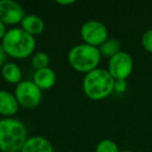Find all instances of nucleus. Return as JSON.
I'll return each mask as SVG.
<instances>
[{
    "label": "nucleus",
    "instance_id": "nucleus-1",
    "mask_svg": "<svg viewBox=\"0 0 152 152\" xmlns=\"http://www.w3.org/2000/svg\"><path fill=\"white\" fill-rule=\"evenodd\" d=\"M27 139V129L23 122L15 118L0 120L1 152H21Z\"/></svg>",
    "mask_w": 152,
    "mask_h": 152
},
{
    "label": "nucleus",
    "instance_id": "nucleus-2",
    "mask_svg": "<svg viewBox=\"0 0 152 152\" xmlns=\"http://www.w3.org/2000/svg\"><path fill=\"white\" fill-rule=\"evenodd\" d=\"M1 45L7 56L23 59L29 57L34 53L37 42L34 37L24 31L21 27H13L7 29Z\"/></svg>",
    "mask_w": 152,
    "mask_h": 152
},
{
    "label": "nucleus",
    "instance_id": "nucleus-3",
    "mask_svg": "<svg viewBox=\"0 0 152 152\" xmlns=\"http://www.w3.org/2000/svg\"><path fill=\"white\" fill-rule=\"evenodd\" d=\"M115 79L106 69L97 68L85 75L83 79V91L89 99L100 101L114 92Z\"/></svg>",
    "mask_w": 152,
    "mask_h": 152
},
{
    "label": "nucleus",
    "instance_id": "nucleus-4",
    "mask_svg": "<svg viewBox=\"0 0 152 152\" xmlns=\"http://www.w3.org/2000/svg\"><path fill=\"white\" fill-rule=\"evenodd\" d=\"M101 57L99 48L85 43L75 45L68 52V61L71 68L83 74L99 68Z\"/></svg>",
    "mask_w": 152,
    "mask_h": 152
},
{
    "label": "nucleus",
    "instance_id": "nucleus-5",
    "mask_svg": "<svg viewBox=\"0 0 152 152\" xmlns=\"http://www.w3.org/2000/svg\"><path fill=\"white\" fill-rule=\"evenodd\" d=\"M15 97L20 106L26 110H32L39 106L42 101V91L32 80H22L16 86Z\"/></svg>",
    "mask_w": 152,
    "mask_h": 152
},
{
    "label": "nucleus",
    "instance_id": "nucleus-6",
    "mask_svg": "<svg viewBox=\"0 0 152 152\" xmlns=\"http://www.w3.org/2000/svg\"><path fill=\"white\" fill-rule=\"evenodd\" d=\"M80 37L85 44L99 48L108 39V30L102 22L98 20H89L81 25Z\"/></svg>",
    "mask_w": 152,
    "mask_h": 152
},
{
    "label": "nucleus",
    "instance_id": "nucleus-7",
    "mask_svg": "<svg viewBox=\"0 0 152 152\" xmlns=\"http://www.w3.org/2000/svg\"><path fill=\"white\" fill-rule=\"evenodd\" d=\"M108 73L112 75L115 80L124 79L126 80L133 70V59L129 53L125 51H120L108 58L107 69Z\"/></svg>",
    "mask_w": 152,
    "mask_h": 152
},
{
    "label": "nucleus",
    "instance_id": "nucleus-8",
    "mask_svg": "<svg viewBox=\"0 0 152 152\" xmlns=\"http://www.w3.org/2000/svg\"><path fill=\"white\" fill-rule=\"evenodd\" d=\"M25 17L24 9L14 0H0V21L5 25L20 24Z\"/></svg>",
    "mask_w": 152,
    "mask_h": 152
},
{
    "label": "nucleus",
    "instance_id": "nucleus-9",
    "mask_svg": "<svg viewBox=\"0 0 152 152\" xmlns=\"http://www.w3.org/2000/svg\"><path fill=\"white\" fill-rule=\"evenodd\" d=\"M19 103L15 94L5 90H0V115L5 118H12L19 110Z\"/></svg>",
    "mask_w": 152,
    "mask_h": 152
},
{
    "label": "nucleus",
    "instance_id": "nucleus-10",
    "mask_svg": "<svg viewBox=\"0 0 152 152\" xmlns=\"http://www.w3.org/2000/svg\"><path fill=\"white\" fill-rule=\"evenodd\" d=\"M32 81L36 83V86L41 91L49 90L56 83V74L49 67L36 70L34 77H32Z\"/></svg>",
    "mask_w": 152,
    "mask_h": 152
},
{
    "label": "nucleus",
    "instance_id": "nucleus-11",
    "mask_svg": "<svg viewBox=\"0 0 152 152\" xmlns=\"http://www.w3.org/2000/svg\"><path fill=\"white\" fill-rule=\"evenodd\" d=\"M21 152H54V150L48 139L41 135H34L26 140Z\"/></svg>",
    "mask_w": 152,
    "mask_h": 152
},
{
    "label": "nucleus",
    "instance_id": "nucleus-12",
    "mask_svg": "<svg viewBox=\"0 0 152 152\" xmlns=\"http://www.w3.org/2000/svg\"><path fill=\"white\" fill-rule=\"evenodd\" d=\"M20 27L26 31L27 34H29L30 36L34 37L40 36L45 29V22L41 17H39L38 15H25V17L23 18V20L20 23Z\"/></svg>",
    "mask_w": 152,
    "mask_h": 152
},
{
    "label": "nucleus",
    "instance_id": "nucleus-13",
    "mask_svg": "<svg viewBox=\"0 0 152 152\" xmlns=\"http://www.w3.org/2000/svg\"><path fill=\"white\" fill-rule=\"evenodd\" d=\"M1 76L7 83L17 86L22 81V70L16 63L9 61L1 68Z\"/></svg>",
    "mask_w": 152,
    "mask_h": 152
},
{
    "label": "nucleus",
    "instance_id": "nucleus-14",
    "mask_svg": "<svg viewBox=\"0 0 152 152\" xmlns=\"http://www.w3.org/2000/svg\"><path fill=\"white\" fill-rule=\"evenodd\" d=\"M100 53L102 56L105 57H113L114 55H116L117 53H119L121 50V44L118 40L116 39H107L101 46L99 47Z\"/></svg>",
    "mask_w": 152,
    "mask_h": 152
},
{
    "label": "nucleus",
    "instance_id": "nucleus-15",
    "mask_svg": "<svg viewBox=\"0 0 152 152\" xmlns=\"http://www.w3.org/2000/svg\"><path fill=\"white\" fill-rule=\"evenodd\" d=\"M49 64H50V57H49V55L47 54L46 52L39 51V52L34 53V54L32 55L31 65L36 70L47 68L49 66Z\"/></svg>",
    "mask_w": 152,
    "mask_h": 152
},
{
    "label": "nucleus",
    "instance_id": "nucleus-16",
    "mask_svg": "<svg viewBox=\"0 0 152 152\" xmlns=\"http://www.w3.org/2000/svg\"><path fill=\"white\" fill-rule=\"evenodd\" d=\"M95 152H120V149L113 140L104 139L97 144Z\"/></svg>",
    "mask_w": 152,
    "mask_h": 152
},
{
    "label": "nucleus",
    "instance_id": "nucleus-17",
    "mask_svg": "<svg viewBox=\"0 0 152 152\" xmlns=\"http://www.w3.org/2000/svg\"><path fill=\"white\" fill-rule=\"evenodd\" d=\"M141 44L144 50L147 51L148 53H152V28L146 30L143 34L141 39Z\"/></svg>",
    "mask_w": 152,
    "mask_h": 152
},
{
    "label": "nucleus",
    "instance_id": "nucleus-18",
    "mask_svg": "<svg viewBox=\"0 0 152 152\" xmlns=\"http://www.w3.org/2000/svg\"><path fill=\"white\" fill-rule=\"evenodd\" d=\"M127 90V81L124 79H118L115 80V86H114V92H117L119 94L125 93Z\"/></svg>",
    "mask_w": 152,
    "mask_h": 152
},
{
    "label": "nucleus",
    "instance_id": "nucleus-19",
    "mask_svg": "<svg viewBox=\"0 0 152 152\" xmlns=\"http://www.w3.org/2000/svg\"><path fill=\"white\" fill-rule=\"evenodd\" d=\"M7 54L5 53L2 45L0 43V68H2V66L7 63Z\"/></svg>",
    "mask_w": 152,
    "mask_h": 152
},
{
    "label": "nucleus",
    "instance_id": "nucleus-20",
    "mask_svg": "<svg viewBox=\"0 0 152 152\" xmlns=\"http://www.w3.org/2000/svg\"><path fill=\"white\" fill-rule=\"evenodd\" d=\"M7 32V25H5L3 22L0 21V40H3V38H4Z\"/></svg>",
    "mask_w": 152,
    "mask_h": 152
},
{
    "label": "nucleus",
    "instance_id": "nucleus-21",
    "mask_svg": "<svg viewBox=\"0 0 152 152\" xmlns=\"http://www.w3.org/2000/svg\"><path fill=\"white\" fill-rule=\"evenodd\" d=\"M56 3L57 4H61V5H71L73 3H75V1L73 0H66V1H63V0H56Z\"/></svg>",
    "mask_w": 152,
    "mask_h": 152
},
{
    "label": "nucleus",
    "instance_id": "nucleus-22",
    "mask_svg": "<svg viewBox=\"0 0 152 152\" xmlns=\"http://www.w3.org/2000/svg\"><path fill=\"white\" fill-rule=\"evenodd\" d=\"M120 152H132V151H130V150H122V151H120Z\"/></svg>",
    "mask_w": 152,
    "mask_h": 152
}]
</instances>
